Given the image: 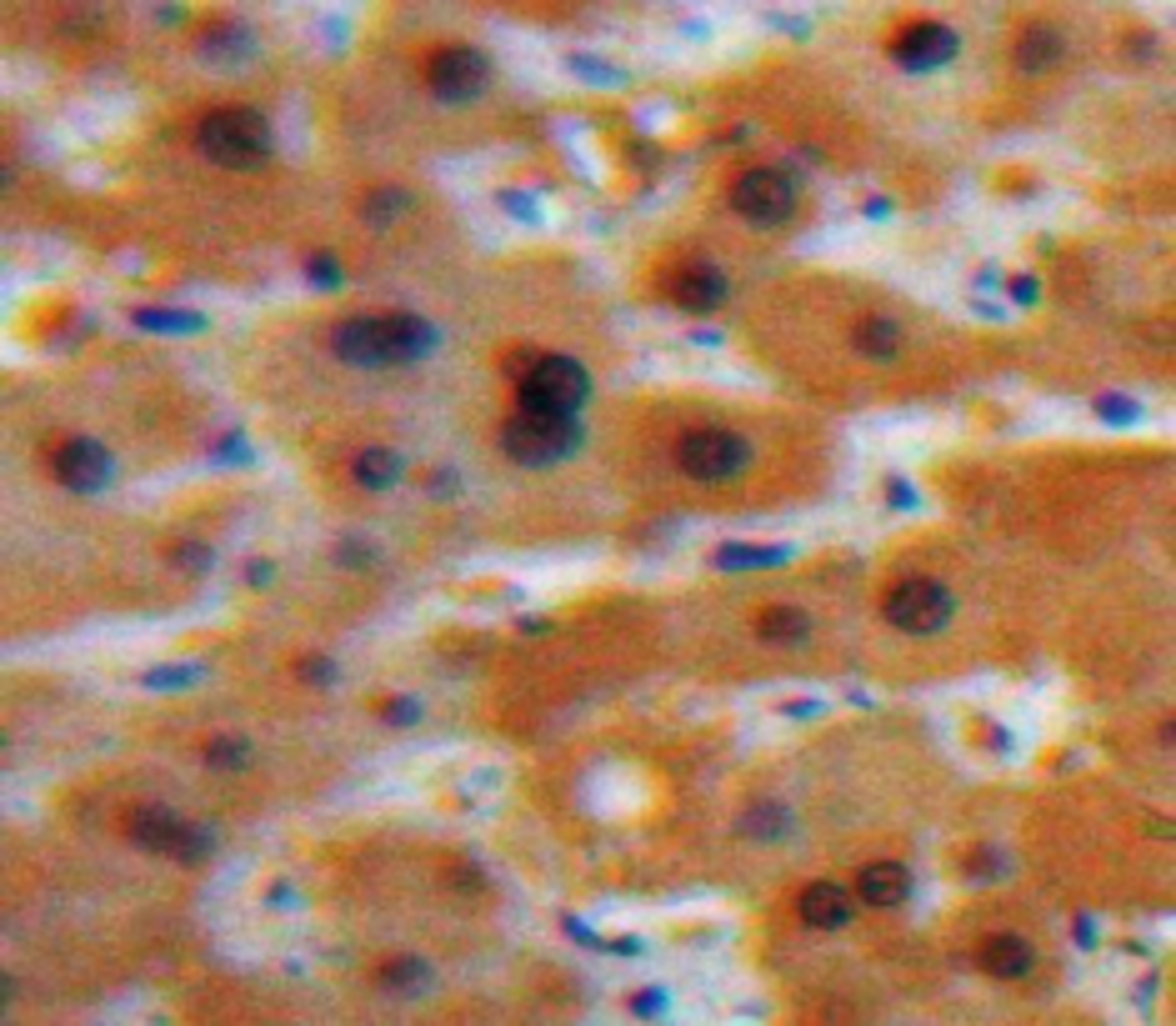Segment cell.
I'll use <instances>...</instances> for the list:
<instances>
[{"label": "cell", "instance_id": "1", "mask_svg": "<svg viewBox=\"0 0 1176 1026\" xmlns=\"http://www.w3.org/2000/svg\"><path fill=\"white\" fill-rule=\"evenodd\" d=\"M336 355L351 361V366H411L435 346V330L421 316H361L336 326Z\"/></svg>", "mask_w": 1176, "mask_h": 1026}, {"label": "cell", "instance_id": "2", "mask_svg": "<svg viewBox=\"0 0 1176 1026\" xmlns=\"http://www.w3.org/2000/svg\"><path fill=\"white\" fill-rule=\"evenodd\" d=\"M521 390V411H551V416H577L591 396V376L571 355H511Z\"/></svg>", "mask_w": 1176, "mask_h": 1026}, {"label": "cell", "instance_id": "3", "mask_svg": "<svg viewBox=\"0 0 1176 1026\" xmlns=\"http://www.w3.org/2000/svg\"><path fill=\"white\" fill-rule=\"evenodd\" d=\"M196 145L206 161L231 165V171H256L271 161V130H266V116L251 106L211 110L196 130Z\"/></svg>", "mask_w": 1176, "mask_h": 1026}, {"label": "cell", "instance_id": "4", "mask_svg": "<svg viewBox=\"0 0 1176 1026\" xmlns=\"http://www.w3.org/2000/svg\"><path fill=\"white\" fill-rule=\"evenodd\" d=\"M581 446L577 416H551V411H516L501 431V451L521 466H556Z\"/></svg>", "mask_w": 1176, "mask_h": 1026}, {"label": "cell", "instance_id": "5", "mask_svg": "<svg viewBox=\"0 0 1176 1026\" xmlns=\"http://www.w3.org/2000/svg\"><path fill=\"white\" fill-rule=\"evenodd\" d=\"M126 831H130L136 847L165 851V856H176V862H206V856H211V831H206V826H186L181 816L165 812V806H141V812H130Z\"/></svg>", "mask_w": 1176, "mask_h": 1026}, {"label": "cell", "instance_id": "6", "mask_svg": "<svg viewBox=\"0 0 1176 1026\" xmlns=\"http://www.w3.org/2000/svg\"><path fill=\"white\" fill-rule=\"evenodd\" d=\"M886 621L911 631V637H931V631H941V626L952 621V591L931 576L901 581V586H892V596H886Z\"/></svg>", "mask_w": 1176, "mask_h": 1026}, {"label": "cell", "instance_id": "7", "mask_svg": "<svg viewBox=\"0 0 1176 1026\" xmlns=\"http://www.w3.org/2000/svg\"><path fill=\"white\" fill-rule=\"evenodd\" d=\"M746 441L736 431H686L676 446V466L691 481H731L746 466Z\"/></svg>", "mask_w": 1176, "mask_h": 1026}, {"label": "cell", "instance_id": "8", "mask_svg": "<svg viewBox=\"0 0 1176 1026\" xmlns=\"http://www.w3.org/2000/svg\"><path fill=\"white\" fill-rule=\"evenodd\" d=\"M731 206L756 225H781L796 211V180H787L781 171H746L731 186Z\"/></svg>", "mask_w": 1176, "mask_h": 1026}, {"label": "cell", "instance_id": "9", "mask_svg": "<svg viewBox=\"0 0 1176 1026\" xmlns=\"http://www.w3.org/2000/svg\"><path fill=\"white\" fill-rule=\"evenodd\" d=\"M426 81H431V91L441 95V101H476V95L491 85V60L470 46H451V50H441V56H431Z\"/></svg>", "mask_w": 1176, "mask_h": 1026}, {"label": "cell", "instance_id": "10", "mask_svg": "<svg viewBox=\"0 0 1176 1026\" xmlns=\"http://www.w3.org/2000/svg\"><path fill=\"white\" fill-rule=\"evenodd\" d=\"M110 471H116V466H110V451L91 436H75L56 451V476L71 486V491H101V486H110Z\"/></svg>", "mask_w": 1176, "mask_h": 1026}, {"label": "cell", "instance_id": "11", "mask_svg": "<svg viewBox=\"0 0 1176 1026\" xmlns=\"http://www.w3.org/2000/svg\"><path fill=\"white\" fill-rule=\"evenodd\" d=\"M956 31H946V25H911V31H901V36L892 40V56H896V66H906V71H936V66H946V60L956 56Z\"/></svg>", "mask_w": 1176, "mask_h": 1026}, {"label": "cell", "instance_id": "12", "mask_svg": "<svg viewBox=\"0 0 1176 1026\" xmlns=\"http://www.w3.org/2000/svg\"><path fill=\"white\" fill-rule=\"evenodd\" d=\"M666 291H671V301L686 311H717L721 301H726V276H721L717 266L691 260V266H682V271L671 276Z\"/></svg>", "mask_w": 1176, "mask_h": 1026}, {"label": "cell", "instance_id": "13", "mask_svg": "<svg viewBox=\"0 0 1176 1026\" xmlns=\"http://www.w3.org/2000/svg\"><path fill=\"white\" fill-rule=\"evenodd\" d=\"M801 921L816 926V932H836L851 921V897L836 882H816L801 891Z\"/></svg>", "mask_w": 1176, "mask_h": 1026}, {"label": "cell", "instance_id": "14", "mask_svg": "<svg viewBox=\"0 0 1176 1026\" xmlns=\"http://www.w3.org/2000/svg\"><path fill=\"white\" fill-rule=\"evenodd\" d=\"M857 891L866 907H901L906 891H911V872H906L901 862H871L866 872H861Z\"/></svg>", "mask_w": 1176, "mask_h": 1026}, {"label": "cell", "instance_id": "15", "mask_svg": "<svg viewBox=\"0 0 1176 1026\" xmlns=\"http://www.w3.org/2000/svg\"><path fill=\"white\" fill-rule=\"evenodd\" d=\"M981 967H987L991 977L1016 981V977H1026V971L1036 967V952H1032V942H1022V936H991V942L981 946Z\"/></svg>", "mask_w": 1176, "mask_h": 1026}, {"label": "cell", "instance_id": "16", "mask_svg": "<svg viewBox=\"0 0 1176 1026\" xmlns=\"http://www.w3.org/2000/svg\"><path fill=\"white\" fill-rule=\"evenodd\" d=\"M756 637L766 646H801V641L812 637V616L796 611V606H771V611L756 621Z\"/></svg>", "mask_w": 1176, "mask_h": 1026}, {"label": "cell", "instance_id": "17", "mask_svg": "<svg viewBox=\"0 0 1176 1026\" xmlns=\"http://www.w3.org/2000/svg\"><path fill=\"white\" fill-rule=\"evenodd\" d=\"M396 476H400L396 451H361V456H356V481H361L365 491H386Z\"/></svg>", "mask_w": 1176, "mask_h": 1026}, {"label": "cell", "instance_id": "18", "mask_svg": "<svg viewBox=\"0 0 1176 1026\" xmlns=\"http://www.w3.org/2000/svg\"><path fill=\"white\" fill-rule=\"evenodd\" d=\"M1061 56V40H1057V31H1026L1022 36V46H1016V66L1022 71H1047L1051 60Z\"/></svg>", "mask_w": 1176, "mask_h": 1026}, {"label": "cell", "instance_id": "19", "mask_svg": "<svg viewBox=\"0 0 1176 1026\" xmlns=\"http://www.w3.org/2000/svg\"><path fill=\"white\" fill-rule=\"evenodd\" d=\"M742 831L746 837H756V841H781L791 831V816L781 812L777 802H761V806H752V812L742 816Z\"/></svg>", "mask_w": 1176, "mask_h": 1026}, {"label": "cell", "instance_id": "20", "mask_svg": "<svg viewBox=\"0 0 1176 1026\" xmlns=\"http://www.w3.org/2000/svg\"><path fill=\"white\" fill-rule=\"evenodd\" d=\"M896 341H901V336H896V326L886 316H871V320H861V330H857V346L866 355H876V361H892L896 355Z\"/></svg>", "mask_w": 1176, "mask_h": 1026}, {"label": "cell", "instance_id": "21", "mask_svg": "<svg viewBox=\"0 0 1176 1026\" xmlns=\"http://www.w3.org/2000/svg\"><path fill=\"white\" fill-rule=\"evenodd\" d=\"M381 981H386L396 996H416V991L431 981V971H426V961H416V956H400V961H391V967L381 971Z\"/></svg>", "mask_w": 1176, "mask_h": 1026}, {"label": "cell", "instance_id": "22", "mask_svg": "<svg viewBox=\"0 0 1176 1026\" xmlns=\"http://www.w3.org/2000/svg\"><path fill=\"white\" fill-rule=\"evenodd\" d=\"M781 556H787L781 546H721L717 567L721 571H736V567H777Z\"/></svg>", "mask_w": 1176, "mask_h": 1026}, {"label": "cell", "instance_id": "23", "mask_svg": "<svg viewBox=\"0 0 1176 1026\" xmlns=\"http://www.w3.org/2000/svg\"><path fill=\"white\" fill-rule=\"evenodd\" d=\"M206 767L241 771V767H246V742H235V736H216V742L206 746Z\"/></svg>", "mask_w": 1176, "mask_h": 1026}, {"label": "cell", "instance_id": "24", "mask_svg": "<svg viewBox=\"0 0 1176 1026\" xmlns=\"http://www.w3.org/2000/svg\"><path fill=\"white\" fill-rule=\"evenodd\" d=\"M406 211V190H376L371 201H365V221L371 225H386L391 215Z\"/></svg>", "mask_w": 1176, "mask_h": 1026}, {"label": "cell", "instance_id": "25", "mask_svg": "<svg viewBox=\"0 0 1176 1026\" xmlns=\"http://www.w3.org/2000/svg\"><path fill=\"white\" fill-rule=\"evenodd\" d=\"M206 56H241L246 50V31H211V36L200 40Z\"/></svg>", "mask_w": 1176, "mask_h": 1026}, {"label": "cell", "instance_id": "26", "mask_svg": "<svg viewBox=\"0 0 1176 1026\" xmlns=\"http://www.w3.org/2000/svg\"><path fill=\"white\" fill-rule=\"evenodd\" d=\"M141 326H161V330H196L200 320H196V316H190V320L181 316V320H176V316H171V311H141Z\"/></svg>", "mask_w": 1176, "mask_h": 1026}, {"label": "cell", "instance_id": "27", "mask_svg": "<svg viewBox=\"0 0 1176 1026\" xmlns=\"http://www.w3.org/2000/svg\"><path fill=\"white\" fill-rule=\"evenodd\" d=\"M966 872H971V882H997V872H1001V856H997V851H977Z\"/></svg>", "mask_w": 1176, "mask_h": 1026}, {"label": "cell", "instance_id": "28", "mask_svg": "<svg viewBox=\"0 0 1176 1026\" xmlns=\"http://www.w3.org/2000/svg\"><path fill=\"white\" fill-rule=\"evenodd\" d=\"M186 681H196V672H190V666H165V672H145V686H186Z\"/></svg>", "mask_w": 1176, "mask_h": 1026}, {"label": "cell", "instance_id": "29", "mask_svg": "<svg viewBox=\"0 0 1176 1026\" xmlns=\"http://www.w3.org/2000/svg\"><path fill=\"white\" fill-rule=\"evenodd\" d=\"M1096 416H1106V421H1137V406L1106 396V401H1096Z\"/></svg>", "mask_w": 1176, "mask_h": 1026}, {"label": "cell", "instance_id": "30", "mask_svg": "<svg viewBox=\"0 0 1176 1026\" xmlns=\"http://www.w3.org/2000/svg\"><path fill=\"white\" fill-rule=\"evenodd\" d=\"M176 567H196V571H206V567H211V551H206V546H181V551H176Z\"/></svg>", "mask_w": 1176, "mask_h": 1026}, {"label": "cell", "instance_id": "31", "mask_svg": "<svg viewBox=\"0 0 1176 1026\" xmlns=\"http://www.w3.org/2000/svg\"><path fill=\"white\" fill-rule=\"evenodd\" d=\"M311 276H316L321 285H336V260H330V256H316V260H311Z\"/></svg>", "mask_w": 1176, "mask_h": 1026}, {"label": "cell", "instance_id": "32", "mask_svg": "<svg viewBox=\"0 0 1176 1026\" xmlns=\"http://www.w3.org/2000/svg\"><path fill=\"white\" fill-rule=\"evenodd\" d=\"M386 721H400V726H411V721H416V701H396V707H386Z\"/></svg>", "mask_w": 1176, "mask_h": 1026}, {"label": "cell", "instance_id": "33", "mask_svg": "<svg viewBox=\"0 0 1176 1026\" xmlns=\"http://www.w3.org/2000/svg\"><path fill=\"white\" fill-rule=\"evenodd\" d=\"M656 1006H661V991H641V996H636V1012L641 1016H651Z\"/></svg>", "mask_w": 1176, "mask_h": 1026}, {"label": "cell", "instance_id": "34", "mask_svg": "<svg viewBox=\"0 0 1176 1026\" xmlns=\"http://www.w3.org/2000/svg\"><path fill=\"white\" fill-rule=\"evenodd\" d=\"M306 676H311V681L326 686V681H330V661H306Z\"/></svg>", "mask_w": 1176, "mask_h": 1026}, {"label": "cell", "instance_id": "35", "mask_svg": "<svg viewBox=\"0 0 1176 1026\" xmlns=\"http://www.w3.org/2000/svg\"><path fill=\"white\" fill-rule=\"evenodd\" d=\"M251 581H256V586H260V581H271V567H266V561H256V567H251Z\"/></svg>", "mask_w": 1176, "mask_h": 1026}]
</instances>
